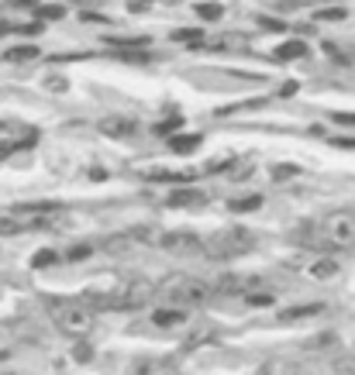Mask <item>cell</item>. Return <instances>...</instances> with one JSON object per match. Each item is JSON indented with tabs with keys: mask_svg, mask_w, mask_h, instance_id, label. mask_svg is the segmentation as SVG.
<instances>
[{
	"mask_svg": "<svg viewBox=\"0 0 355 375\" xmlns=\"http://www.w3.org/2000/svg\"><path fill=\"white\" fill-rule=\"evenodd\" d=\"M52 262H59L55 251H38V255H35V268H45V266H52Z\"/></svg>",
	"mask_w": 355,
	"mask_h": 375,
	"instance_id": "cell-25",
	"label": "cell"
},
{
	"mask_svg": "<svg viewBox=\"0 0 355 375\" xmlns=\"http://www.w3.org/2000/svg\"><path fill=\"white\" fill-rule=\"evenodd\" d=\"M248 303H252V306H269V303H273V296H269V293H259V296L252 293V296H248Z\"/></svg>",
	"mask_w": 355,
	"mask_h": 375,
	"instance_id": "cell-27",
	"label": "cell"
},
{
	"mask_svg": "<svg viewBox=\"0 0 355 375\" xmlns=\"http://www.w3.org/2000/svg\"><path fill=\"white\" fill-rule=\"evenodd\" d=\"M62 14H66L62 4H45V7H38V21H59Z\"/></svg>",
	"mask_w": 355,
	"mask_h": 375,
	"instance_id": "cell-19",
	"label": "cell"
},
{
	"mask_svg": "<svg viewBox=\"0 0 355 375\" xmlns=\"http://www.w3.org/2000/svg\"><path fill=\"white\" fill-rule=\"evenodd\" d=\"M107 45H117V49H145L149 38H141V35H135V38H114V35H107Z\"/></svg>",
	"mask_w": 355,
	"mask_h": 375,
	"instance_id": "cell-16",
	"label": "cell"
},
{
	"mask_svg": "<svg viewBox=\"0 0 355 375\" xmlns=\"http://www.w3.org/2000/svg\"><path fill=\"white\" fill-rule=\"evenodd\" d=\"M259 25L266 28V31H283V28H286L283 21H273V18H259Z\"/></svg>",
	"mask_w": 355,
	"mask_h": 375,
	"instance_id": "cell-29",
	"label": "cell"
},
{
	"mask_svg": "<svg viewBox=\"0 0 355 375\" xmlns=\"http://www.w3.org/2000/svg\"><path fill=\"white\" fill-rule=\"evenodd\" d=\"M293 172H297V165H279L273 172V179H286V176H293Z\"/></svg>",
	"mask_w": 355,
	"mask_h": 375,
	"instance_id": "cell-30",
	"label": "cell"
},
{
	"mask_svg": "<svg viewBox=\"0 0 355 375\" xmlns=\"http://www.w3.org/2000/svg\"><path fill=\"white\" fill-rule=\"evenodd\" d=\"M165 251H176V255H197V251H204V242L197 238V234H187V231H173V234H163L159 238Z\"/></svg>",
	"mask_w": 355,
	"mask_h": 375,
	"instance_id": "cell-5",
	"label": "cell"
},
{
	"mask_svg": "<svg viewBox=\"0 0 355 375\" xmlns=\"http://www.w3.org/2000/svg\"><path fill=\"white\" fill-rule=\"evenodd\" d=\"M169 4H176V0H169Z\"/></svg>",
	"mask_w": 355,
	"mask_h": 375,
	"instance_id": "cell-33",
	"label": "cell"
},
{
	"mask_svg": "<svg viewBox=\"0 0 355 375\" xmlns=\"http://www.w3.org/2000/svg\"><path fill=\"white\" fill-rule=\"evenodd\" d=\"M314 18H318V21H345L349 11H345V7H321Z\"/></svg>",
	"mask_w": 355,
	"mask_h": 375,
	"instance_id": "cell-18",
	"label": "cell"
},
{
	"mask_svg": "<svg viewBox=\"0 0 355 375\" xmlns=\"http://www.w3.org/2000/svg\"><path fill=\"white\" fill-rule=\"evenodd\" d=\"M132 375H180L176 372V362H169V358H145V362H138Z\"/></svg>",
	"mask_w": 355,
	"mask_h": 375,
	"instance_id": "cell-7",
	"label": "cell"
},
{
	"mask_svg": "<svg viewBox=\"0 0 355 375\" xmlns=\"http://www.w3.org/2000/svg\"><path fill=\"white\" fill-rule=\"evenodd\" d=\"M334 148H355V138H331Z\"/></svg>",
	"mask_w": 355,
	"mask_h": 375,
	"instance_id": "cell-31",
	"label": "cell"
},
{
	"mask_svg": "<svg viewBox=\"0 0 355 375\" xmlns=\"http://www.w3.org/2000/svg\"><path fill=\"white\" fill-rule=\"evenodd\" d=\"M49 314H52L55 327L62 331V334H69V338H90L93 331H97V314H93V306H86L80 299H49Z\"/></svg>",
	"mask_w": 355,
	"mask_h": 375,
	"instance_id": "cell-1",
	"label": "cell"
},
{
	"mask_svg": "<svg viewBox=\"0 0 355 375\" xmlns=\"http://www.w3.org/2000/svg\"><path fill=\"white\" fill-rule=\"evenodd\" d=\"M35 55H38V49H11V52H7V59L25 62V59H35Z\"/></svg>",
	"mask_w": 355,
	"mask_h": 375,
	"instance_id": "cell-26",
	"label": "cell"
},
{
	"mask_svg": "<svg viewBox=\"0 0 355 375\" xmlns=\"http://www.w3.org/2000/svg\"><path fill=\"white\" fill-rule=\"evenodd\" d=\"M318 242L328 248H355V210H331L321 217Z\"/></svg>",
	"mask_w": 355,
	"mask_h": 375,
	"instance_id": "cell-4",
	"label": "cell"
},
{
	"mask_svg": "<svg viewBox=\"0 0 355 375\" xmlns=\"http://www.w3.org/2000/svg\"><path fill=\"white\" fill-rule=\"evenodd\" d=\"M273 55L276 59H301V55H307V45L303 42H283Z\"/></svg>",
	"mask_w": 355,
	"mask_h": 375,
	"instance_id": "cell-15",
	"label": "cell"
},
{
	"mask_svg": "<svg viewBox=\"0 0 355 375\" xmlns=\"http://www.w3.org/2000/svg\"><path fill=\"white\" fill-rule=\"evenodd\" d=\"M310 275L314 279H331V275H338V262L334 258H321V262L310 266Z\"/></svg>",
	"mask_w": 355,
	"mask_h": 375,
	"instance_id": "cell-14",
	"label": "cell"
},
{
	"mask_svg": "<svg viewBox=\"0 0 355 375\" xmlns=\"http://www.w3.org/2000/svg\"><path fill=\"white\" fill-rule=\"evenodd\" d=\"M218 290L221 293H238V290H242V279H238V275H224Z\"/></svg>",
	"mask_w": 355,
	"mask_h": 375,
	"instance_id": "cell-23",
	"label": "cell"
},
{
	"mask_svg": "<svg viewBox=\"0 0 355 375\" xmlns=\"http://www.w3.org/2000/svg\"><path fill=\"white\" fill-rule=\"evenodd\" d=\"M221 14H224L221 4H197V18H204V21H218Z\"/></svg>",
	"mask_w": 355,
	"mask_h": 375,
	"instance_id": "cell-17",
	"label": "cell"
},
{
	"mask_svg": "<svg viewBox=\"0 0 355 375\" xmlns=\"http://www.w3.org/2000/svg\"><path fill=\"white\" fill-rule=\"evenodd\" d=\"M197 203H204L200 189H173L165 196V207H197Z\"/></svg>",
	"mask_w": 355,
	"mask_h": 375,
	"instance_id": "cell-9",
	"label": "cell"
},
{
	"mask_svg": "<svg viewBox=\"0 0 355 375\" xmlns=\"http://www.w3.org/2000/svg\"><path fill=\"white\" fill-rule=\"evenodd\" d=\"M135 248H145V242L138 238L135 231H124V234H110V238H104V251H110V255H128V251H135Z\"/></svg>",
	"mask_w": 355,
	"mask_h": 375,
	"instance_id": "cell-6",
	"label": "cell"
},
{
	"mask_svg": "<svg viewBox=\"0 0 355 375\" xmlns=\"http://www.w3.org/2000/svg\"><path fill=\"white\" fill-rule=\"evenodd\" d=\"M173 38H176V42H200L204 31H200V28H183V31H173Z\"/></svg>",
	"mask_w": 355,
	"mask_h": 375,
	"instance_id": "cell-20",
	"label": "cell"
},
{
	"mask_svg": "<svg viewBox=\"0 0 355 375\" xmlns=\"http://www.w3.org/2000/svg\"><path fill=\"white\" fill-rule=\"evenodd\" d=\"M180 124H183V117H180V114H173L169 121H163V124H156V134H173L176 128H180Z\"/></svg>",
	"mask_w": 355,
	"mask_h": 375,
	"instance_id": "cell-22",
	"label": "cell"
},
{
	"mask_svg": "<svg viewBox=\"0 0 355 375\" xmlns=\"http://www.w3.org/2000/svg\"><path fill=\"white\" fill-rule=\"evenodd\" d=\"M100 131L110 134V138H128V134L135 131V121H128V117H104L100 121Z\"/></svg>",
	"mask_w": 355,
	"mask_h": 375,
	"instance_id": "cell-10",
	"label": "cell"
},
{
	"mask_svg": "<svg viewBox=\"0 0 355 375\" xmlns=\"http://www.w3.org/2000/svg\"><path fill=\"white\" fill-rule=\"evenodd\" d=\"M4 31H7V25H0V35H4Z\"/></svg>",
	"mask_w": 355,
	"mask_h": 375,
	"instance_id": "cell-32",
	"label": "cell"
},
{
	"mask_svg": "<svg viewBox=\"0 0 355 375\" xmlns=\"http://www.w3.org/2000/svg\"><path fill=\"white\" fill-rule=\"evenodd\" d=\"M259 207H262V196H259V193H252V196H245V200H231V203H228L231 214H248V210H259Z\"/></svg>",
	"mask_w": 355,
	"mask_h": 375,
	"instance_id": "cell-13",
	"label": "cell"
},
{
	"mask_svg": "<svg viewBox=\"0 0 355 375\" xmlns=\"http://www.w3.org/2000/svg\"><path fill=\"white\" fill-rule=\"evenodd\" d=\"M183 321H187V314H183L180 306H163V310L152 314V323H156V327H180Z\"/></svg>",
	"mask_w": 355,
	"mask_h": 375,
	"instance_id": "cell-11",
	"label": "cell"
},
{
	"mask_svg": "<svg viewBox=\"0 0 355 375\" xmlns=\"http://www.w3.org/2000/svg\"><path fill=\"white\" fill-rule=\"evenodd\" d=\"M200 141H204L200 134H173V138H169V148H173L176 155H190V152L200 148Z\"/></svg>",
	"mask_w": 355,
	"mask_h": 375,
	"instance_id": "cell-12",
	"label": "cell"
},
{
	"mask_svg": "<svg viewBox=\"0 0 355 375\" xmlns=\"http://www.w3.org/2000/svg\"><path fill=\"white\" fill-rule=\"evenodd\" d=\"M321 310H325V303H301V306H286V310H279V321L293 323V321H303V317H314V314H321Z\"/></svg>",
	"mask_w": 355,
	"mask_h": 375,
	"instance_id": "cell-8",
	"label": "cell"
},
{
	"mask_svg": "<svg viewBox=\"0 0 355 375\" xmlns=\"http://www.w3.org/2000/svg\"><path fill=\"white\" fill-rule=\"evenodd\" d=\"M255 248V234L245 231L242 224H231V227H221L218 234H211L204 242V255L214 258V262H231V258H242Z\"/></svg>",
	"mask_w": 355,
	"mask_h": 375,
	"instance_id": "cell-2",
	"label": "cell"
},
{
	"mask_svg": "<svg viewBox=\"0 0 355 375\" xmlns=\"http://www.w3.org/2000/svg\"><path fill=\"white\" fill-rule=\"evenodd\" d=\"M90 251H93L90 244H73V248L66 251V258H69V262H83V258H90Z\"/></svg>",
	"mask_w": 355,
	"mask_h": 375,
	"instance_id": "cell-21",
	"label": "cell"
},
{
	"mask_svg": "<svg viewBox=\"0 0 355 375\" xmlns=\"http://www.w3.org/2000/svg\"><path fill=\"white\" fill-rule=\"evenodd\" d=\"M211 286L197 275H169L165 282H159V296L165 303H180V306H200L211 299Z\"/></svg>",
	"mask_w": 355,
	"mask_h": 375,
	"instance_id": "cell-3",
	"label": "cell"
},
{
	"mask_svg": "<svg viewBox=\"0 0 355 375\" xmlns=\"http://www.w3.org/2000/svg\"><path fill=\"white\" fill-rule=\"evenodd\" d=\"M152 179H173V183H183V179H190V176H187V172H165V169H156Z\"/></svg>",
	"mask_w": 355,
	"mask_h": 375,
	"instance_id": "cell-24",
	"label": "cell"
},
{
	"mask_svg": "<svg viewBox=\"0 0 355 375\" xmlns=\"http://www.w3.org/2000/svg\"><path fill=\"white\" fill-rule=\"evenodd\" d=\"M331 117H334V124H349V128H355V114H338V110H334Z\"/></svg>",
	"mask_w": 355,
	"mask_h": 375,
	"instance_id": "cell-28",
	"label": "cell"
}]
</instances>
